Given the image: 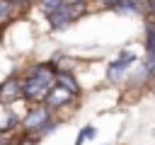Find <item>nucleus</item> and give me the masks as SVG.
<instances>
[{
  "mask_svg": "<svg viewBox=\"0 0 155 145\" xmlns=\"http://www.w3.org/2000/svg\"><path fill=\"white\" fill-rule=\"evenodd\" d=\"M39 140L41 138H36L34 133H24V130L12 135V145H39Z\"/></svg>",
  "mask_w": 155,
  "mask_h": 145,
  "instance_id": "obj_12",
  "label": "nucleus"
},
{
  "mask_svg": "<svg viewBox=\"0 0 155 145\" xmlns=\"http://www.w3.org/2000/svg\"><path fill=\"white\" fill-rule=\"evenodd\" d=\"M148 89H150V92H153V94H155V80H153V82H150V87H148Z\"/></svg>",
  "mask_w": 155,
  "mask_h": 145,
  "instance_id": "obj_20",
  "label": "nucleus"
},
{
  "mask_svg": "<svg viewBox=\"0 0 155 145\" xmlns=\"http://www.w3.org/2000/svg\"><path fill=\"white\" fill-rule=\"evenodd\" d=\"M92 135H94V126H85V128L78 133V138H75V145H82V143H85V140H90Z\"/></svg>",
  "mask_w": 155,
  "mask_h": 145,
  "instance_id": "obj_15",
  "label": "nucleus"
},
{
  "mask_svg": "<svg viewBox=\"0 0 155 145\" xmlns=\"http://www.w3.org/2000/svg\"><path fill=\"white\" fill-rule=\"evenodd\" d=\"M0 41H2V29H0Z\"/></svg>",
  "mask_w": 155,
  "mask_h": 145,
  "instance_id": "obj_22",
  "label": "nucleus"
},
{
  "mask_svg": "<svg viewBox=\"0 0 155 145\" xmlns=\"http://www.w3.org/2000/svg\"><path fill=\"white\" fill-rule=\"evenodd\" d=\"M19 118H22V116H17L12 106L0 104V133H5V135H7V133L19 130Z\"/></svg>",
  "mask_w": 155,
  "mask_h": 145,
  "instance_id": "obj_8",
  "label": "nucleus"
},
{
  "mask_svg": "<svg viewBox=\"0 0 155 145\" xmlns=\"http://www.w3.org/2000/svg\"><path fill=\"white\" fill-rule=\"evenodd\" d=\"M90 12V5L85 2H63L58 5L46 19H48V27L53 31H61V29H68L70 24H75L80 17H85Z\"/></svg>",
  "mask_w": 155,
  "mask_h": 145,
  "instance_id": "obj_2",
  "label": "nucleus"
},
{
  "mask_svg": "<svg viewBox=\"0 0 155 145\" xmlns=\"http://www.w3.org/2000/svg\"><path fill=\"white\" fill-rule=\"evenodd\" d=\"M63 2H85V5H92V0H63Z\"/></svg>",
  "mask_w": 155,
  "mask_h": 145,
  "instance_id": "obj_19",
  "label": "nucleus"
},
{
  "mask_svg": "<svg viewBox=\"0 0 155 145\" xmlns=\"http://www.w3.org/2000/svg\"><path fill=\"white\" fill-rule=\"evenodd\" d=\"M12 5H17V10H24V7H29L34 0H10Z\"/></svg>",
  "mask_w": 155,
  "mask_h": 145,
  "instance_id": "obj_18",
  "label": "nucleus"
},
{
  "mask_svg": "<svg viewBox=\"0 0 155 145\" xmlns=\"http://www.w3.org/2000/svg\"><path fill=\"white\" fill-rule=\"evenodd\" d=\"M143 44H145V53H155V19H153V17H145Z\"/></svg>",
  "mask_w": 155,
  "mask_h": 145,
  "instance_id": "obj_11",
  "label": "nucleus"
},
{
  "mask_svg": "<svg viewBox=\"0 0 155 145\" xmlns=\"http://www.w3.org/2000/svg\"><path fill=\"white\" fill-rule=\"evenodd\" d=\"M140 68L145 70L148 80L153 82V80H155V53H145V56H143V60H140Z\"/></svg>",
  "mask_w": 155,
  "mask_h": 145,
  "instance_id": "obj_13",
  "label": "nucleus"
},
{
  "mask_svg": "<svg viewBox=\"0 0 155 145\" xmlns=\"http://www.w3.org/2000/svg\"><path fill=\"white\" fill-rule=\"evenodd\" d=\"M143 17H153L155 19V0H145V12Z\"/></svg>",
  "mask_w": 155,
  "mask_h": 145,
  "instance_id": "obj_16",
  "label": "nucleus"
},
{
  "mask_svg": "<svg viewBox=\"0 0 155 145\" xmlns=\"http://www.w3.org/2000/svg\"><path fill=\"white\" fill-rule=\"evenodd\" d=\"M22 102V75H7L0 82V104L15 106Z\"/></svg>",
  "mask_w": 155,
  "mask_h": 145,
  "instance_id": "obj_6",
  "label": "nucleus"
},
{
  "mask_svg": "<svg viewBox=\"0 0 155 145\" xmlns=\"http://www.w3.org/2000/svg\"><path fill=\"white\" fill-rule=\"evenodd\" d=\"M17 17H19L17 5H12L10 0H0V29H5L7 24H12Z\"/></svg>",
  "mask_w": 155,
  "mask_h": 145,
  "instance_id": "obj_10",
  "label": "nucleus"
},
{
  "mask_svg": "<svg viewBox=\"0 0 155 145\" xmlns=\"http://www.w3.org/2000/svg\"><path fill=\"white\" fill-rule=\"evenodd\" d=\"M58 5H63V0H36V7H39V12L44 17H48Z\"/></svg>",
  "mask_w": 155,
  "mask_h": 145,
  "instance_id": "obj_14",
  "label": "nucleus"
},
{
  "mask_svg": "<svg viewBox=\"0 0 155 145\" xmlns=\"http://www.w3.org/2000/svg\"><path fill=\"white\" fill-rule=\"evenodd\" d=\"M119 14H143L145 12V0H116V5L111 7Z\"/></svg>",
  "mask_w": 155,
  "mask_h": 145,
  "instance_id": "obj_9",
  "label": "nucleus"
},
{
  "mask_svg": "<svg viewBox=\"0 0 155 145\" xmlns=\"http://www.w3.org/2000/svg\"><path fill=\"white\" fill-rule=\"evenodd\" d=\"M92 2H94V5H99V7H109V10L116 5V0H92Z\"/></svg>",
  "mask_w": 155,
  "mask_h": 145,
  "instance_id": "obj_17",
  "label": "nucleus"
},
{
  "mask_svg": "<svg viewBox=\"0 0 155 145\" xmlns=\"http://www.w3.org/2000/svg\"><path fill=\"white\" fill-rule=\"evenodd\" d=\"M0 145H12V138H7L5 143H0Z\"/></svg>",
  "mask_w": 155,
  "mask_h": 145,
  "instance_id": "obj_21",
  "label": "nucleus"
},
{
  "mask_svg": "<svg viewBox=\"0 0 155 145\" xmlns=\"http://www.w3.org/2000/svg\"><path fill=\"white\" fill-rule=\"evenodd\" d=\"M133 63H138L136 53H131V51H121L114 60H109V63H107V80H109L111 85L121 82V80H124V75H126V70H128Z\"/></svg>",
  "mask_w": 155,
  "mask_h": 145,
  "instance_id": "obj_5",
  "label": "nucleus"
},
{
  "mask_svg": "<svg viewBox=\"0 0 155 145\" xmlns=\"http://www.w3.org/2000/svg\"><path fill=\"white\" fill-rule=\"evenodd\" d=\"M53 75H56V68L51 60L31 63L29 68H24V72H22V102L27 106L29 104H44L46 94L56 85Z\"/></svg>",
  "mask_w": 155,
  "mask_h": 145,
  "instance_id": "obj_1",
  "label": "nucleus"
},
{
  "mask_svg": "<svg viewBox=\"0 0 155 145\" xmlns=\"http://www.w3.org/2000/svg\"><path fill=\"white\" fill-rule=\"evenodd\" d=\"M53 80H56V85H58V87H63V89L73 92L75 97H80V94H82V85L78 82V75H75V72H70V70H56Z\"/></svg>",
  "mask_w": 155,
  "mask_h": 145,
  "instance_id": "obj_7",
  "label": "nucleus"
},
{
  "mask_svg": "<svg viewBox=\"0 0 155 145\" xmlns=\"http://www.w3.org/2000/svg\"><path fill=\"white\" fill-rule=\"evenodd\" d=\"M78 97L73 94V92H68V89H63V87H58V85H53L51 87V92L46 94V99H44V104L48 106V111L53 114V116H58V118H65L73 109H75V102Z\"/></svg>",
  "mask_w": 155,
  "mask_h": 145,
  "instance_id": "obj_4",
  "label": "nucleus"
},
{
  "mask_svg": "<svg viewBox=\"0 0 155 145\" xmlns=\"http://www.w3.org/2000/svg\"><path fill=\"white\" fill-rule=\"evenodd\" d=\"M51 118H53V114L48 111L46 104H29L27 111L22 114V118H19V130L34 133V135L39 138V133L44 130V126H46Z\"/></svg>",
  "mask_w": 155,
  "mask_h": 145,
  "instance_id": "obj_3",
  "label": "nucleus"
}]
</instances>
